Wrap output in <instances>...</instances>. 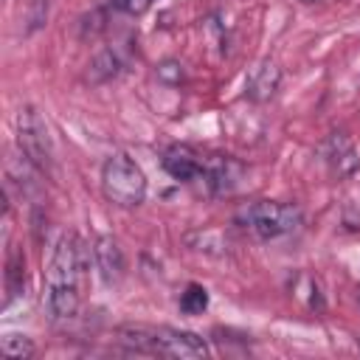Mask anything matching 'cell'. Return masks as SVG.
<instances>
[{
    "label": "cell",
    "mask_w": 360,
    "mask_h": 360,
    "mask_svg": "<svg viewBox=\"0 0 360 360\" xmlns=\"http://www.w3.org/2000/svg\"><path fill=\"white\" fill-rule=\"evenodd\" d=\"M121 340L129 343L135 352L158 354V357H180V360H197L208 354V346L200 335L172 326H121Z\"/></svg>",
    "instance_id": "1"
},
{
    "label": "cell",
    "mask_w": 360,
    "mask_h": 360,
    "mask_svg": "<svg viewBox=\"0 0 360 360\" xmlns=\"http://www.w3.org/2000/svg\"><path fill=\"white\" fill-rule=\"evenodd\" d=\"M101 191L118 208H135L146 200V174L124 152H115L101 166Z\"/></svg>",
    "instance_id": "2"
},
{
    "label": "cell",
    "mask_w": 360,
    "mask_h": 360,
    "mask_svg": "<svg viewBox=\"0 0 360 360\" xmlns=\"http://www.w3.org/2000/svg\"><path fill=\"white\" fill-rule=\"evenodd\" d=\"M236 222L256 233L259 239H276L284 233H292L301 225V208L290 202H270V200H256L248 202L239 214Z\"/></svg>",
    "instance_id": "3"
},
{
    "label": "cell",
    "mask_w": 360,
    "mask_h": 360,
    "mask_svg": "<svg viewBox=\"0 0 360 360\" xmlns=\"http://www.w3.org/2000/svg\"><path fill=\"white\" fill-rule=\"evenodd\" d=\"M17 146H20V155H25L37 172H51L53 166L51 132L34 107H20L17 112Z\"/></svg>",
    "instance_id": "4"
},
{
    "label": "cell",
    "mask_w": 360,
    "mask_h": 360,
    "mask_svg": "<svg viewBox=\"0 0 360 360\" xmlns=\"http://www.w3.org/2000/svg\"><path fill=\"white\" fill-rule=\"evenodd\" d=\"M79 270H82V248H79L73 233H62L56 248H53L48 273H45L48 287L51 284H76Z\"/></svg>",
    "instance_id": "5"
},
{
    "label": "cell",
    "mask_w": 360,
    "mask_h": 360,
    "mask_svg": "<svg viewBox=\"0 0 360 360\" xmlns=\"http://www.w3.org/2000/svg\"><path fill=\"white\" fill-rule=\"evenodd\" d=\"M281 68H278V62H273V59H262L253 70H250V76H248V84H245V96L250 98V101H256V104H264V101H270L276 93H278V87H281Z\"/></svg>",
    "instance_id": "6"
},
{
    "label": "cell",
    "mask_w": 360,
    "mask_h": 360,
    "mask_svg": "<svg viewBox=\"0 0 360 360\" xmlns=\"http://www.w3.org/2000/svg\"><path fill=\"white\" fill-rule=\"evenodd\" d=\"M323 158L332 169V174L338 177H352L357 169H360V158H357V149L352 146V141L343 135V132H332L323 143Z\"/></svg>",
    "instance_id": "7"
},
{
    "label": "cell",
    "mask_w": 360,
    "mask_h": 360,
    "mask_svg": "<svg viewBox=\"0 0 360 360\" xmlns=\"http://www.w3.org/2000/svg\"><path fill=\"white\" fill-rule=\"evenodd\" d=\"M93 256H96V267L104 278V284H118L124 278V250L112 236H96L93 242Z\"/></svg>",
    "instance_id": "8"
},
{
    "label": "cell",
    "mask_w": 360,
    "mask_h": 360,
    "mask_svg": "<svg viewBox=\"0 0 360 360\" xmlns=\"http://www.w3.org/2000/svg\"><path fill=\"white\" fill-rule=\"evenodd\" d=\"M202 160H205V158H200V155L191 152L188 146H169V149L163 152V169H166L174 180H180V183L197 180V177L202 174Z\"/></svg>",
    "instance_id": "9"
},
{
    "label": "cell",
    "mask_w": 360,
    "mask_h": 360,
    "mask_svg": "<svg viewBox=\"0 0 360 360\" xmlns=\"http://www.w3.org/2000/svg\"><path fill=\"white\" fill-rule=\"evenodd\" d=\"M236 174H239V166L231 158H211V160H202L200 180L208 186L211 194H225L236 186Z\"/></svg>",
    "instance_id": "10"
},
{
    "label": "cell",
    "mask_w": 360,
    "mask_h": 360,
    "mask_svg": "<svg viewBox=\"0 0 360 360\" xmlns=\"http://www.w3.org/2000/svg\"><path fill=\"white\" fill-rule=\"evenodd\" d=\"M48 315L53 321H68L79 312V287L76 284H51L45 295Z\"/></svg>",
    "instance_id": "11"
},
{
    "label": "cell",
    "mask_w": 360,
    "mask_h": 360,
    "mask_svg": "<svg viewBox=\"0 0 360 360\" xmlns=\"http://www.w3.org/2000/svg\"><path fill=\"white\" fill-rule=\"evenodd\" d=\"M118 73H121V59H118V53H115L112 48L98 51V53L90 59V65H87V79H90L93 84H104V82L115 79Z\"/></svg>",
    "instance_id": "12"
},
{
    "label": "cell",
    "mask_w": 360,
    "mask_h": 360,
    "mask_svg": "<svg viewBox=\"0 0 360 360\" xmlns=\"http://www.w3.org/2000/svg\"><path fill=\"white\" fill-rule=\"evenodd\" d=\"M0 352L8 360H28L34 354V340L28 335H20V332H6L0 338Z\"/></svg>",
    "instance_id": "13"
},
{
    "label": "cell",
    "mask_w": 360,
    "mask_h": 360,
    "mask_svg": "<svg viewBox=\"0 0 360 360\" xmlns=\"http://www.w3.org/2000/svg\"><path fill=\"white\" fill-rule=\"evenodd\" d=\"M208 309V290L202 284H188L180 292V312L183 315H200Z\"/></svg>",
    "instance_id": "14"
},
{
    "label": "cell",
    "mask_w": 360,
    "mask_h": 360,
    "mask_svg": "<svg viewBox=\"0 0 360 360\" xmlns=\"http://www.w3.org/2000/svg\"><path fill=\"white\" fill-rule=\"evenodd\" d=\"M6 290H8V301H14L17 295H22L25 290V262L20 256H14L8 262V270H6Z\"/></svg>",
    "instance_id": "15"
},
{
    "label": "cell",
    "mask_w": 360,
    "mask_h": 360,
    "mask_svg": "<svg viewBox=\"0 0 360 360\" xmlns=\"http://www.w3.org/2000/svg\"><path fill=\"white\" fill-rule=\"evenodd\" d=\"M155 76H158V82H163V84H169V87H177V84L186 79V70H183V65H180L177 59H163V62L155 68Z\"/></svg>",
    "instance_id": "16"
},
{
    "label": "cell",
    "mask_w": 360,
    "mask_h": 360,
    "mask_svg": "<svg viewBox=\"0 0 360 360\" xmlns=\"http://www.w3.org/2000/svg\"><path fill=\"white\" fill-rule=\"evenodd\" d=\"M48 11H51V0H28L25 8V20H28V31H39L48 22Z\"/></svg>",
    "instance_id": "17"
},
{
    "label": "cell",
    "mask_w": 360,
    "mask_h": 360,
    "mask_svg": "<svg viewBox=\"0 0 360 360\" xmlns=\"http://www.w3.org/2000/svg\"><path fill=\"white\" fill-rule=\"evenodd\" d=\"M152 3H155V0H118V6H121L127 14H132V17L146 14V11L152 8Z\"/></svg>",
    "instance_id": "18"
}]
</instances>
